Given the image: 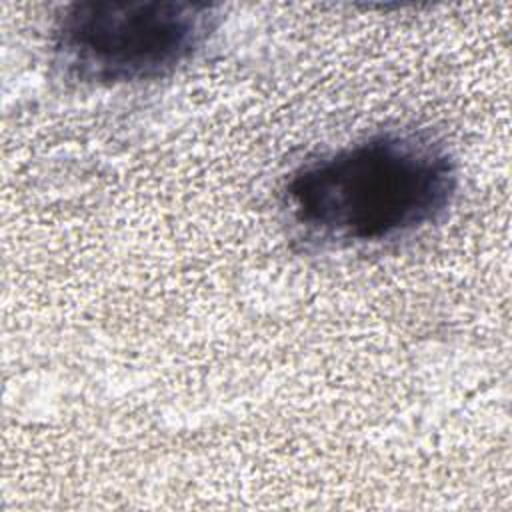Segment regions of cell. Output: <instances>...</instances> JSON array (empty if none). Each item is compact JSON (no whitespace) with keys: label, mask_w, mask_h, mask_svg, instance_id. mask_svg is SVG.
I'll list each match as a JSON object with an SVG mask.
<instances>
[{"label":"cell","mask_w":512,"mask_h":512,"mask_svg":"<svg viewBox=\"0 0 512 512\" xmlns=\"http://www.w3.org/2000/svg\"><path fill=\"white\" fill-rule=\"evenodd\" d=\"M220 10L188 0H82L60 8L50 46L66 78L118 86L164 78L194 60Z\"/></svg>","instance_id":"obj_2"},{"label":"cell","mask_w":512,"mask_h":512,"mask_svg":"<svg viewBox=\"0 0 512 512\" xmlns=\"http://www.w3.org/2000/svg\"><path fill=\"white\" fill-rule=\"evenodd\" d=\"M456 188L458 168L444 144L382 132L300 164L282 188V208L310 244L366 246L438 222Z\"/></svg>","instance_id":"obj_1"}]
</instances>
